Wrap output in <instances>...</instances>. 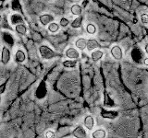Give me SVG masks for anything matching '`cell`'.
Instances as JSON below:
<instances>
[{
  "mask_svg": "<svg viewBox=\"0 0 148 138\" xmlns=\"http://www.w3.org/2000/svg\"><path fill=\"white\" fill-rule=\"evenodd\" d=\"M106 136V133L104 129H98L92 133V138H105Z\"/></svg>",
  "mask_w": 148,
  "mask_h": 138,
  "instance_id": "obj_17",
  "label": "cell"
},
{
  "mask_svg": "<svg viewBox=\"0 0 148 138\" xmlns=\"http://www.w3.org/2000/svg\"><path fill=\"white\" fill-rule=\"evenodd\" d=\"M10 51H9L6 46H4L2 49V53H1V62L3 64H8L10 61Z\"/></svg>",
  "mask_w": 148,
  "mask_h": 138,
  "instance_id": "obj_3",
  "label": "cell"
},
{
  "mask_svg": "<svg viewBox=\"0 0 148 138\" xmlns=\"http://www.w3.org/2000/svg\"><path fill=\"white\" fill-rule=\"evenodd\" d=\"M1 20H2V16L0 15V22H1Z\"/></svg>",
  "mask_w": 148,
  "mask_h": 138,
  "instance_id": "obj_28",
  "label": "cell"
},
{
  "mask_svg": "<svg viewBox=\"0 0 148 138\" xmlns=\"http://www.w3.org/2000/svg\"><path fill=\"white\" fill-rule=\"evenodd\" d=\"M10 22L12 25H17V24H20V23H23L24 22V20L23 18L18 15V14H13L10 17Z\"/></svg>",
  "mask_w": 148,
  "mask_h": 138,
  "instance_id": "obj_11",
  "label": "cell"
},
{
  "mask_svg": "<svg viewBox=\"0 0 148 138\" xmlns=\"http://www.w3.org/2000/svg\"><path fill=\"white\" fill-rule=\"evenodd\" d=\"M45 137L46 138H54L55 137V133L52 131H47L45 133Z\"/></svg>",
  "mask_w": 148,
  "mask_h": 138,
  "instance_id": "obj_24",
  "label": "cell"
},
{
  "mask_svg": "<svg viewBox=\"0 0 148 138\" xmlns=\"http://www.w3.org/2000/svg\"><path fill=\"white\" fill-rule=\"evenodd\" d=\"M63 66L66 68H74L77 66V61H75V59H69L66 60L62 63Z\"/></svg>",
  "mask_w": 148,
  "mask_h": 138,
  "instance_id": "obj_18",
  "label": "cell"
},
{
  "mask_svg": "<svg viewBox=\"0 0 148 138\" xmlns=\"http://www.w3.org/2000/svg\"><path fill=\"white\" fill-rule=\"evenodd\" d=\"M110 53L111 55L113 56L114 59L116 60H121L123 57V53H122V50L121 48L119 47L118 45H115L113 46L112 48L110 50Z\"/></svg>",
  "mask_w": 148,
  "mask_h": 138,
  "instance_id": "obj_2",
  "label": "cell"
},
{
  "mask_svg": "<svg viewBox=\"0 0 148 138\" xmlns=\"http://www.w3.org/2000/svg\"><path fill=\"white\" fill-rule=\"evenodd\" d=\"M103 55H104V53L102 52V51H94L91 54V57L94 62H98L99 60L102 59Z\"/></svg>",
  "mask_w": 148,
  "mask_h": 138,
  "instance_id": "obj_15",
  "label": "cell"
},
{
  "mask_svg": "<svg viewBox=\"0 0 148 138\" xmlns=\"http://www.w3.org/2000/svg\"><path fill=\"white\" fill-rule=\"evenodd\" d=\"M71 12L74 16H80L82 12V7L79 6V5H77V4L73 5V6H71Z\"/></svg>",
  "mask_w": 148,
  "mask_h": 138,
  "instance_id": "obj_16",
  "label": "cell"
},
{
  "mask_svg": "<svg viewBox=\"0 0 148 138\" xmlns=\"http://www.w3.org/2000/svg\"><path fill=\"white\" fill-rule=\"evenodd\" d=\"M39 53L41 54V56L44 59H46V60L52 59L56 56V55H57V53H56L52 49L49 48L48 46H46V45H41L40 46Z\"/></svg>",
  "mask_w": 148,
  "mask_h": 138,
  "instance_id": "obj_1",
  "label": "cell"
},
{
  "mask_svg": "<svg viewBox=\"0 0 148 138\" xmlns=\"http://www.w3.org/2000/svg\"><path fill=\"white\" fill-rule=\"evenodd\" d=\"M69 24V21L68 18H60V20H59V25L61 26V27H67Z\"/></svg>",
  "mask_w": 148,
  "mask_h": 138,
  "instance_id": "obj_22",
  "label": "cell"
},
{
  "mask_svg": "<svg viewBox=\"0 0 148 138\" xmlns=\"http://www.w3.org/2000/svg\"><path fill=\"white\" fill-rule=\"evenodd\" d=\"M83 124H84L85 128L87 130L92 131V128L95 126V120L91 115H87V116L84 118V121H83Z\"/></svg>",
  "mask_w": 148,
  "mask_h": 138,
  "instance_id": "obj_6",
  "label": "cell"
},
{
  "mask_svg": "<svg viewBox=\"0 0 148 138\" xmlns=\"http://www.w3.org/2000/svg\"><path fill=\"white\" fill-rule=\"evenodd\" d=\"M145 52L148 54V44H145Z\"/></svg>",
  "mask_w": 148,
  "mask_h": 138,
  "instance_id": "obj_27",
  "label": "cell"
},
{
  "mask_svg": "<svg viewBox=\"0 0 148 138\" xmlns=\"http://www.w3.org/2000/svg\"><path fill=\"white\" fill-rule=\"evenodd\" d=\"M47 1H51V0H47Z\"/></svg>",
  "mask_w": 148,
  "mask_h": 138,
  "instance_id": "obj_29",
  "label": "cell"
},
{
  "mask_svg": "<svg viewBox=\"0 0 148 138\" xmlns=\"http://www.w3.org/2000/svg\"><path fill=\"white\" fill-rule=\"evenodd\" d=\"M82 20H83V18L80 15L71 22V27L73 28V29H79V28H80L82 24Z\"/></svg>",
  "mask_w": 148,
  "mask_h": 138,
  "instance_id": "obj_19",
  "label": "cell"
},
{
  "mask_svg": "<svg viewBox=\"0 0 148 138\" xmlns=\"http://www.w3.org/2000/svg\"><path fill=\"white\" fill-rule=\"evenodd\" d=\"M11 8H12V10H14V11H17V12H20V13L23 14L21 5V3H20L18 0H12V1H11Z\"/></svg>",
  "mask_w": 148,
  "mask_h": 138,
  "instance_id": "obj_13",
  "label": "cell"
},
{
  "mask_svg": "<svg viewBox=\"0 0 148 138\" xmlns=\"http://www.w3.org/2000/svg\"><path fill=\"white\" fill-rule=\"evenodd\" d=\"M86 31L88 32L89 34H95V32H96V27L94 25V24H92V23H89V24H87L86 26Z\"/></svg>",
  "mask_w": 148,
  "mask_h": 138,
  "instance_id": "obj_21",
  "label": "cell"
},
{
  "mask_svg": "<svg viewBox=\"0 0 148 138\" xmlns=\"http://www.w3.org/2000/svg\"><path fill=\"white\" fill-rule=\"evenodd\" d=\"M47 29L50 32H52V33H55V32H57L59 30V25L58 24V23H56V22H51L48 24V27H47Z\"/></svg>",
  "mask_w": 148,
  "mask_h": 138,
  "instance_id": "obj_20",
  "label": "cell"
},
{
  "mask_svg": "<svg viewBox=\"0 0 148 138\" xmlns=\"http://www.w3.org/2000/svg\"><path fill=\"white\" fill-rule=\"evenodd\" d=\"M54 17L51 15V14H44V15H42L40 16L39 18V21L42 25H44V26H46V25H48L49 23L51 22H53L54 21Z\"/></svg>",
  "mask_w": 148,
  "mask_h": 138,
  "instance_id": "obj_5",
  "label": "cell"
},
{
  "mask_svg": "<svg viewBox=\"0 0 148 138\" xmlns=\"http://www.w3.org/2000/svg\"><path fill=\"white\" fill-rule=\"evenodd\" d=\"M72 135L74 137L77 138H86L87 137V133L84 130V128L81 125H78L74 130L72 131Z\"/></svg>",
  "mask_w": 148,
  "mask_h": 138,
  "instance_id": "obj_4",
  "label": "cell"
},
{
  "mask_svg": "<svg viewBox=\"0 0 148 138\" xmlns=\"http://www.w3.org/2000/svg\"><path fill=\"white\" fill-rule=\"evenodd\" d=\"M66 56L69 59H78L80 57V53H79V52L75 48L71 47L66 51Z\"/></svg>",
  "mask_w": 148,
  "mask_h": 138,
  "instance_id": "obj_7",
  "label": "cell"
},
{
  "mask_svg": "<svg viewBox=\"0 0 148 138\" xmlns=\"http://www.w3.org/2000/svg\"><path fill=\"white\" fill-rule=\"evenodd\" d=\"M6 86H7V83H3L2 85H0V95L3 94L5 90H6Z\"/></svg>",
  "mask_w": 148,
  "mask_h": 138,
  "instance_id": "obj_25",
  "label": "cell"
},
{
  "mask_svg": "<svg viewBox=\"0 0 148 138\" xmlns=\"http://www.w3.org/2000/svg\"><path fill=\"white\" fill-rule=\"evenodd\" d=\"M26 59V54L22 50H18L15 53V61L17 63H23Z\"/></svg>",
  "mask_w": 148,
  "mask_h": 138,
  "instance_id": "obj_10",
  "label": "cell"
},
{
  "mask_svg": "<svg viewBox=\"0 0 148 138\" xmlns=\"http://www.w3.org/2000/svg\"><path fill=\"white\" fill-rule=\"evenodd\" d=\"M141 21H142L143 24H145V25H147L148 24V14H146V13L142 14V16H141Z\"/></svg>",
  "mask_w": 148,
  "mask_h": 138,
  "instance_id": "obj_23",
  "label": "cell"
},
{
  "mask_svg": "<svg viewBox=\"0 0 148 138\" xmlns=\"http://www.w3.org/2000/svg\"><path fill=\"white\" fill-rule=\"evenodd\" d=\"M15 30L21 35H25L27 33V27L24 25V23H20L15 26Z\"/></svg>",
  "mask_w": 148,
  "mask_h": 138,
  "instance_id": "obj_14",
  "label": "cell"
},
{
  "mask_svg": "<svg viewBox=\"0 0 148 138\" xmlns=\"http://www.w3.org/2000/svg\"><path fill=\"white\" fill-rule=\"evenodd\" d=\"M100 46V44L98 43V41L95 39H90L87 40V44H86V48L89 51H92L96 48H98Z\"/></svg>",
  "mask_w": 148,
  "mask_h": 138,
  "instance_id": "obj_9",
  "label": "cell"
},
{
  "mask_svg": "<svg viewBox=\"0 0 148 138\" xmlns=\"http://www.w3.org/2000/svg\"><path fill=\"white\" fill-rule=\"evenodd\" d=\"M86 44H87V40L84 38H80L75 41V46L79 50L82 51H83L86 48Z\"/></svg>",
  "mask_w": 148,
  "mask_h": 138,
  "instance_id": "obj_12",
  "label": "cell"
},
{
  "mask_svg": "<svg viewBox=\"0 0 148 138\" xmlns=\"http://www.w3.org/2000/svg\"><path fill=\"white\" fill-rule=\"evenodd\" d=\"M143 61H145V66H148V58H145V60H143Z\"/></svg>",
  "mask_w": 148,
  "mask_h": 138,
  "instance_id": "obj_26",
  "label": "cell"
},
{
  "mask_svg": "<svg viewBox=\"0 0 148 138\" xmlns=\"http://www.w3.org/2000/svg\"><path fill=\"white\" fill-rule=\"evenodd\" d=\"M101 116L105 119L108 120H114L119 116V113L117 112H106V110H102Z\"/></svg>",
  "mask_w": 148,
  "mask_h": 138,
  "instance_id": "obj_8",
  "label": "cell"
}]
</instances>
